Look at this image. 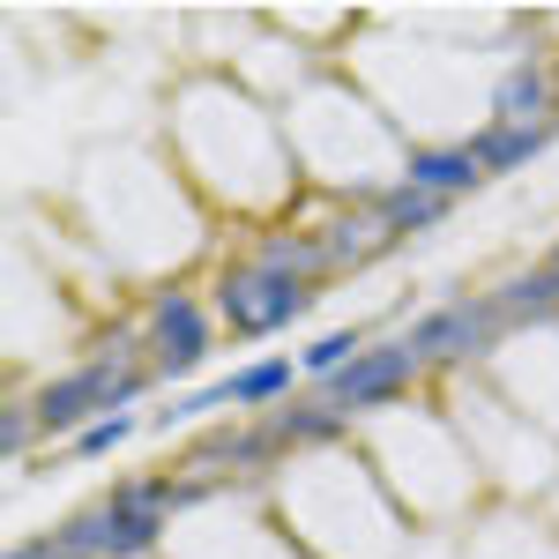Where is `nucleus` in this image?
I'll use <instances>...</instances> for the list:
<instances>
[{"label": "nucleus", "instance_id": "nucleus-9", "mask_svg": "<svg viewBox=\"0 0 559 559\" xmlns=\"http://www.w3.org/2000/svg\"><path fill=\"white\" fill-rule=\"evenodd\" d=\"M559 120V97H552V68H508L492 83V128H545Z\"/></svg>", "mask_w": 559, "mask_h": 559}, {"label": "nucleus", "instance_id": "nucleus-16", "mask_svg": "<svg viewBox=\"0 0 559 559\" xmlns=\"http://www.w3.org/2000/svg\"><path fill=\"white\" fill-rule=\"evenodd\" d=\"M358 350H366V329H329V336H313V344L299 350V366H306V373H321V381H336Z\"/></svg>", "mask_w": 559, "mask_h": 559}, {"label": "nucleus", "instance_id": "nucleus-11", "mask_svg": "<svg viewBox=\"0 0 559 559\" xmlns=\"http://www.w3.org/2000/svg\"><path fill=\"white\" fill-rule=\"evenodd\" d=\"M269 426H276L284 448H329V440H344V432H350V418L329 403V395H299V403H276Z\"/></svg>", "mask_w": 559, "mask_h": 559}, {"label": "nucleus", "instance_id": "nucleus-7", "mask_svg": "<svg viewBox=\"0 0 559 559\" xmlns=\"http://www.w3.org/2000/svg\"><path fill=\"white\" fill-rule=\"evenodd\" d=\"M321 231V247H329V269H366V261H381L403 231L388 224L373 202H344V210L329 216V224H313Z\"/></svg>", "mask_w": 559, "mask_h": 559}, {"label": "nucleus", "instance_id": "nucleus-2", "mask_svg": "<svg viewBox=\"0 0 559 559\" xmlns=\"http://www.w3.org/2000/svg\"><path fill=\"white\" fill-rule=\"evenodd\" d=\"M142 336H150V373L157 381H187L216 350V313L187 284H157L150 292V313H142Z\"/></svg>", "mask_w": 559, "mask_h": 559}, {"label": "nucleus", "instance_id": "nucleus-15", "mask_svg": "<svg viewBox=\"0 0 559 559\" xmlns=\"http://www.w3.org/2000/svg\"><path fill=\"white\" fill-rule=\"evenodd\" d=\"M52 552L60 559H112V515L105 508H83L52 530Z\"/></svg>", "mask_w": 559, "mask_h": 559}, {"label": "nucleus", "instance_id": "nucleus-3", "mask_svg": "<svg viewBox=\"0 0 559 559\" xmlns=\"http://www.w3.org/2000/svg\"><path fill=\"white\" fill-rule=\"evenodd\" d=\"M403 344L418 350L426 373H440V366H485V350L500 344V313L485 299H448V306H432V313H418L403 329Z\"/></svg>", "mask_w": 559, "mask_h": 559}, {"label": "nucleus", "instance_id": "nucleus-12", "mask_svg": "<svg viewBox=\"0 0 559 559\" xmlns=\"http://www.w3.org/2000/svg\"><path fill=\"white\" fill-rule=\"evenodd\" d=\"M552 134H559V120H545V128H492V120H485V128L471 134V150H477V165H485V179H492V173H522L530 157H545Z\"/></svg>", "mask_w": 559, "mask_h": 559}, {"label": "nucleus", "instance_id": "nucleus-5", "mask_svg": "<svg viewBox=\"0 0 559 559\" xmlns=\"http://www.w3.org/2000/svg\"><path fill=\"white\" fill-rule=\"evenodd\" d=\"M173 508H179V485L165 471L120 477V485L105 492V515H112V559H150L157 545H165Z\"/></svg>", "mask_w": 559, "mask_h": 559}, {"label": "nucleus", "instance_id": "nucleus-6", "mask_svg": "<svg viewBox=\"0 0 559 559\" xmlns=\"http://www.w3.org/2000/svg\"><path fill=\"white\" fill-rule=\"evenodd\" d=\"M254 269L269 276H284V284H306V292H321L336 269H329V247H321V231L313 224H261L254 231Z\"/></svg>", "mask_w": 559, "mask_h": 559}, {"label": "nucleus", "instance_id": "nucleus-10", "mask_svg": "<svg viewBox=\"0 0 559 559\" xmlns=\"http://www.w3.org/2000/svg\"><path fill=\"white\" fill-rule=\"evenodd\" d=\"M485 306L500 313V329H537V321H552V313H559V269H552V261L522 269V276H508V284H492Z\"/></svg>", "mask_w": 559, "mask_h": 559}, {"label": "nucleus", "instance_id": "nucleus-20", "mask_svg": "<svg viewBox=\"0 0 559 559\" xmlns=\"http://www.w3.org/2000/svg\"><path fill=\"white\" fill-rule=\"evenodd\" d=\"M552 97H559V52H552Z\"/></svg>", "mask_w": 559, "mask_h": 559}, {"label": "nucleus", "instance_id": "nucleus-13", "mask_svg": "<svg viewBox=\"0 0 559 559\" xmlns=\"http://www.w3.org/2000/svg\"><path fill=\"white\" fill-rule=\"evenodd\" d=\"M299 373H306L299 358L269 350V358H254V366L224 373V395H231V403H292V381H299Z\"/></svg>", "mask_w": 559, "mask_h": 559}, {"label": "nucleus", "instance_id": "nucleus-19", "mask_svg": "<svg viewBox=\"0 0 559 559\" xmlns=\"http://www.w3.org/2000/svg\"><path fill=\"white\" fill-rule=\"evenodd\" d=\"M8 559H60V552H52V537H38V545H15Z\"/></svg>", "mask_w": 559, "mask_h": 559}, {"label": "nucleus", "instance_id": "nucleus-1", "mask_svg": "<svg viewBox=\"0 0 559 559\" xmlns=\"http://www.w3.org/2000/svg\"><path fill=\"white\" fill-rule=\"evenodd\" d=\"M313 299H321V292L284 284V276H269V269H254V261H231V269L210 284V306L224 313L231 336H284Z\"/></svg>", "mask_w": 559, "mask_h": 559}, {"label": "nucleus", "instance_id": "nucleus-18", "mask_svg": "<svg viewBox=\"0 0 559 559\" xmlns=\"http://www.w3.org/2000/svg\"><path fill=\"white\" fill-rule=\"evenodd\" d=\"M31 440H45L38 411H31V403H8V411H0V455H8V463H23V448H31Z\"/></svg>", "mask_w": 559, "mask_h": 559}, {"label": "nucleus", "instance_id": "nucleus-17", "mask_svg": "<svg viewBox=\"0 0 559 559\" xmlns=\"http://www.w3.org/2000/svg\"><path fill=\"white\" fill-rule=\"evenodd\" d=\"M128 432H134V411H128V418H97L90 432H75V440H68V455H75V463H97V455H112Z\"/></svg>", "mask_w": 559, "mask_h": 559}, {"label": "nucleus", "instance_id": "nucleus-8", "mask_svg": "<svg viewBox=\"0 0 559 559\" xmlns=\"http://www.w3.org/2000/svg\"><path fill=\"white\" fill-rule=\"evenodd\" d=\"M403 179L411 187H426V194H471L485 187V165H477L471 142H418V150H403Z\"/></svg>", "mask_w": 559, "mask_h": 559}, {"label": "nucleus", "instance_id": "nucleus-14", "mask_svg": "<svg viewBox=\"0 0 559 559\" xmlns=\"http://www.w3.org/2000/svg\"><path fill=\"white\" fill-rule=\"evenodd\" d=\"M373 210H381L388 224H395V231L411 239V231H432V224H448V194H426V187L395 179V187H388V194L373 202Z\"/></svg>", "mask_w": 559, "mask_h": 559}, {"label": "nucleus", "instance_id": "nucleus-4", "mask_svg": "<svg viewBox=\"0 0 559 559\" xmlns=\"http://www.w3.org/2000/svg\"><path fill=\"white\" fill-rule=\"evenodd\" d=\"M418 373H426L418 350L395 336V344H366L336 381H321V395H329L344 418H373V411H388V403H403V395L418 388Z\"/></svg>", "mask_w": 559, "mask_h": 559}, {"label": "nucleus", "instance_id": "nucleus-21", "mask_svg": "<svg viewBox=\"0 0 559 559\" xmlns=\"http://www.w3.org/2000/svg\"><path fill=\"white\" fill-rule=\"evenodd\" d=\"M552 269H559V254H552Z\"/></svg>", "mask_w": 559, "mask_h": 559}]
</instances>
